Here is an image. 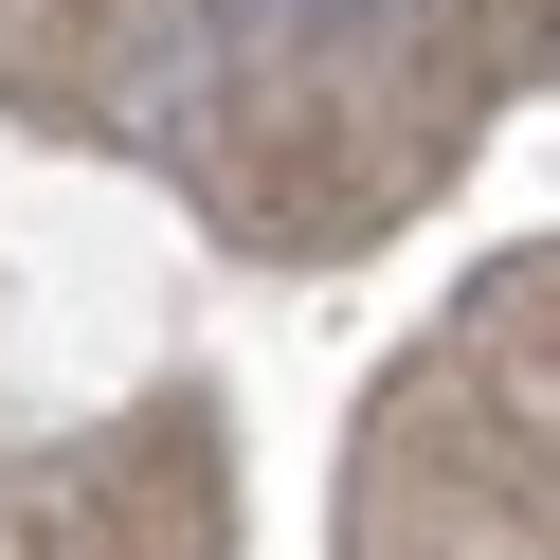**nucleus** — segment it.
Here are the masks:
<instances>
[{
  "label": "nucleus",
  "instance_id": "obj_1",
  "mask_svg": "<svg viewBox=\"0 0 560 560\" xmlns=\"http://www.w3.org/2000/svg\"><path fill=\"white\" fill-rule=\"evenodd\" d=\"M218 19H254V37H307V19H326V0H218Z\"/></svg>",
  "mask_w": 560,
  "mask_h": 560
}]
</instances>
